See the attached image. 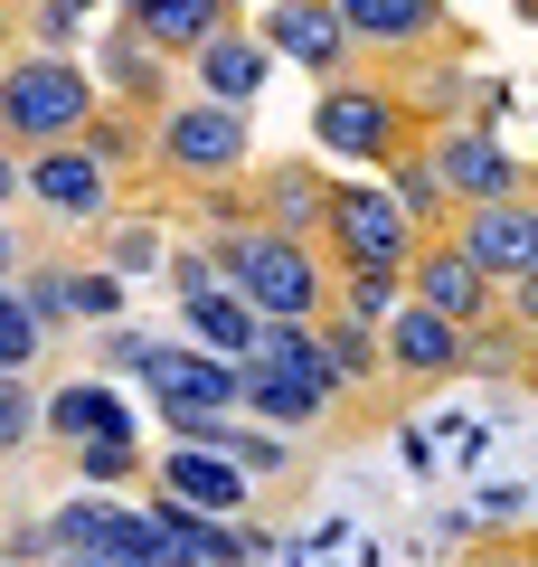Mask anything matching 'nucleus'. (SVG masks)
Listing matches in <instances>:
<instances>
[{"label":"nucleus","mask_w":538,"mask_h":567,"mask_svg":"<svg viewBox=\"0 0 538 567\" xmlns=\"http://www.w3.org/2000/svg\"><path fill=\"white\" fill-rule=\"evenodd\" d=\"M312 142L331 152V162H359V171H387L397 152H416L425 142V123H416V104L397 95V76L387 66H369V76H331L312 95Z\"/></svg>","instance_id":"f257e3e1"},{"label":"nucleus","mask_w":538,"mask_h":567,"mask_svg":"<svg viewBox=\"0 0 538 567\" xmlns=\"http://www.w3.org/2000/svg\"><path fill=\"white\" fill-rule=\"evenodd\" d=\"M95 76L76 58H48V48H20L0 66V152H48V142H76L95 123Z\"/></svg>","instance_id":"f03ea898"},{"label":"nucleus","mask_w":538,"mask_h":567,"mask_svg":"<svg viewBox=\"0 0 538 567\" xmlns=\"http://www.w3.org/2000/svg\"><path fill=\"white\" fill-rule=\"evenodd\" d=\"M142 171H161L170 189H208V181H246L256 162V133H246L237 104H208V95H170L152 123H142Z\"/></svg>","instance_id":"7ed1b4c3"},{"label":"nucleus","mask_w":538,"mask_h":567,"mask_svg":"<svg viewBox=\"0 0 538 567\" xmlns=\"http://www.w3.org/2000/svg\"><path fill=\"white\" fill-rule=\"evenodd\" d=\"M416 162L435 171V189H444L454 208H473V199H529V189H538L529 162L500 142V123H482V114H444V123H425Z\"/></svg>","instance_id":"20e7f679"},{"label":"nucleus","mask_w":538,"mask_h":567,"mask_svg":"<svg viewBox=\"0 0 538 567\" xmlns=\"http://www.w3.org/2000/svg\"><path fill=\"white\" fill-rule=\"evenodd\" d=\"M331 20L340 39H350V58H473V29L454 20V0H331Z\"/></svg>","instance_id":"39448f33"},{"label":"nucleus","mask_w":538,"mask_h":567,"mask_svg":"<svg viewBox=\"0 0 538 567\" xmlns=\"http://www.w3.org/2000/svg\"><path fill=\"white\" fill-rule=\"evenodd\" d=\"M312 246H321L331 265H387V275H406V256H416V218L387 199V181H350V189L331 181Z\"/></svg>","instance_id":"423d86ee"},{"label":"nucleus","mask_w":538,"mask_h":567,"mask_svg":"<svg viewBox=\"0 0 538 567\" xmlns=\"http://www.w3.org/2000/svg\"><path fill=\"white\" fill-rule=\"evenodd\" d=\"M20 199L39 208V218H58V227H85V237H95L104 218H123V181L104 162H85L76 142L29 152V162H20Z\"/></svg>","instance_id":"0eeeda50"},{"label":"nucleus","mask_w":538,"mask_h":567,"mask_svg":"<svg viewBox=\"0 0 538 567\" xmlns=\"http://www.w3.org/2000/svg\"><path fill=\"white\" fill-rule=\"evenodd\" d=\"M406 303H425L435 322L473 331V322H492V312H500V284L454 246V227H435V237H416V256H406Z\"/></svg>","instance_id":"6e6552de"},{"label":"nucleus","mask_w":538,"mask_h":567,"mask_svg":"<svg viewBox=\"0 0 538 567\" xmlns=\"http://www.w3.org/2000/svg\"><path fill=\"white\" fill-rule=\"evenodd\" d=\"M444 227H454V246L500 284V293H510V284H538V208L529 199H473Z\"/></svg>","instance_id":"1a4fd4ad"},{"label":"nucleus","mask_w":538,"mask_h":567,"mask_svg":"<svg viewBox=\"0 0 538 567\" xmlns=\"http://www.w3.org/2000/svg\"><path fill=\"white\" fill-rule=\"evenodd\" d=\"M379 369H387V388H454L463 379V331L435 322L425 303H397L379 322Z\"/></svg>","instance_id":"9d476101"},{"label":"nucleus","mask_w":538,"mask_h":567,"mask_svg":"<svg viewBox=\"0 0 538 567\" xmlns=\"http://www.w3.org/2000/svg\"><path fill=\"white\" fill-rule=\"evenodd\" d=\"M237 369H246V360H218V350H199V341H161V331H152V350H142L133 379L152 388V398H170V406L237 416Z\"/></svg>","instance_id":"9b49d317"},{"label":"nucleus","mask_w":538,"mask_h":567,"mask_svg":"<svg viewBox=\"0 0 538 567\" xmlns=\"http://www.w3.org/2000/svg\"><path fill=\"white\" fill-rule=\"evenodd\" d=\"M237 416L275 425V435H312V425L340 416V398H331V379H312V369H265V360H246V369H237Z\"/></svg>","instance_id":"f8f14e48"},{"label":"nucleus","mask_w":538,"mask_h":567,"mask_svg":"<svg viewBox=\"0 0 538 567\" xmlns=\"http://www.w3.org/2000/svg\"><path fill=\"white\" fill-rule=\"evenodd\" d=\"M256 48H265V58H293V66H312L321 85L359 66V58H350V39H340V20H331V0H275V10L256 20Z\"/></svg>","instance_id":"ddd939ff"},{"label":"nucleus","mask_w":538,"mask_h":567,"mask_svg":"<svg viewBox=\"0 0 538 567\" xmlns=\"http://www.w3.org/2000/svg\"><path fill=\"white\" fill-rule=\"evenodd\" d=\"M321 199H331V181L312 171V152H293V162H246V208L275 237H321Z\"/></svg>","instance_id":"4468645a"},{"label":"nucleus","mask_w":538,"mask_h":567,"mask_svg":"<svg viewBox=\"0 0 538 567\" xmlns=\"http://www.w3.org/2000/svg\"><path fill=\"white\" fill-rule=\"evenodd\" d=\"M152 492H170V502H189V511H218V520H246V511H256V483H246L227 454H199V445H161Z\"/></svg>","instance_id":"2eb2a0df"},{"label":"nucleus","mask_w":538,"mask_h":567,"mask_svg":"<svg viewBox=\"0 0 538 567\" xmlns=\"http://www.w3.org/2000/svg\"><path fill=\"white\" fill-rule=\"evenodd\" d=\"M179 66H189V95H208V104H237V114L265 95V76H275V58L256 48V29H246V20H237V29H218V39H199Z\"/></svg>","instance_id":"dca6fc26"},{"label":"nucleus","mask_w":538,"mask_h":567,"mask_svg":"<svg viewBox=\"0 0 538 567\" xmlns=\"http://www.w3.org/2000/svg\"><path fill=\"white\" fill-rule=\"evenodd\" d=\"M114 20L133 29L152 58H189L199 39H218V29H237V0H114Z\"/></svg>","instance_id":"f3484780"},{"label":"nucleus","mask_w":538,"mask_h":567,"mask_svg":"<svg viewBox=\"0 0 538 567\" xmlns=\"http://www.w3.org/2000/svg\"><path fill=\"white\" fill-rule=\"evenodd\" d=\"M85 76H95V95L123 104V114H161V104H170V58H152L133 29H114V39L85 58Z\"/></svg>","instance_id":"a211bd4d"},{"label":"nucleus","mask_w":538,"mask_h":567,"mask_svg":"<svg viewBox=\"0 0 538 567\" xmlns=\"http://www.w3.org/2000/svg\"><path fill=\"white\" fill-rule=\"evenodd\" d=\"M39 435H58V454L66 445H114V435H133V406L104 379H76V388H58V398H39Z\"/></svg>","instance_id":"6ab92c4d"},{"label":"nucleus","mask_w":538,"mask_h":567,"mask_svg":"<svg viewBox=\"0 0 538 567\" xmlns=\"http://www.w3.org/2000/svg\"><path fill=\"white\" fill-rule=\"evenodd\" d=\"M312 360H321V379H331V398H369V388H387V369H379V331H369V322H340V312H321V322H312Z\"/></svg>","instance_id":"aec40b11"},{"label":"nucleus","mask_w":538,"mask_h":567,"mask_svg":"<svg viewBox=\"0 0 538 567\" xmlns=\"http://www.w3.org/2000/svg\"><path fill=\"white\" fill-rule=\"evenodd\" d=\"M256 312L237 303V293H189V303H179V341H199V350H218V360H246V350H256Z\"/></svg>","instance_id":"412c9836"},{"label":"nucleus","mask_w":538,"mask_h":567,"mask_svg":"<svg viewBox=\"0 0 538 567\" xmlns=\"http://www.w3.org/2000/svg\"><path fill=\"white\" fill-rule=\"evenodd\" d=\"M397 303H406V275H387V265H331V312H340V322L379 331Z\"/></svg>","instance_id":"4be33fe9"},{"label":"nucleus","mask_w":538,"mask_h":567,"mask_svg":"<svg viewBox=\"0 0 538 567\" xmlns=\"http://www.w3.org/2000/svg\"><path fill=\"white\" fill-rule=\"evenodd\" d=\"M218 454L246 473V483H283V473H302V445H293V435H275V425H246V416H227Z\"/></svg>","instance_id":"5701e85b"},{"label":"nucleus","mask_w":538,"mask_h":567,"mask_svg":"<svg viewBox=\"0 0 538 567\" xmlns=\"http://www.w3.org/2000/svg\"><path fill=\"white\" fill-rule=\"evenodd\" d=\"M519 360H529V322H519L510 303L463 331V379H519Z\"/></svg>","instance_id":"b1692460"},{"label":"nucleus","mask_w":538,"mask_h":567,"mask_svg":"<svg viewBox=\"0 0 538 567\" xmlns=\"http://www.w3.org/2000/svg\"><path fill=\"white\" fill-rule=\"evenodd\" d=\"M142 123H152V114H123V104H95V123L76 133V152H85V162H104V171L123 181V171H142V142H152Z\"/></svg>","instance_id":"393cba45"},{"label":"nucleus","mask_w":538,"mask_h":567,"mask_svg":"<svg viewBox=\"0 0 538 567\" xmlns=\"http://www.w3.org/2000/svg\"><path fill=\"white\" fill-rule=\"evenodd\" d=\"M66 473H76V492H123L152 473V454H142V435H114V445H66Z\"/></svg>","instance_id":"a878e982"},{"label":"nucleus","mask_w":538,"mask_h":567,"mask_svg":"<svg viewBox=\"0 0 538 567\" xmlns=\"http://www.w3.org/2000/svg\"><path fill=\"white\" fill-rule=\"evenodd\" d=\"M379 181H387V199H397L406 218H416V237H435V227L454 218V199H444V189H435V171H425L416 152H397V162H387Z\"/></svg>","instance_id":"bb28decb"},{"label":"nucleus","mask_w":538,"mask_h":567,"mask_svg":"<svg viewBox=\"0 0 538 567\" xmlns=\"http://www.w3.org/2000/svg\"><path fill=\"white\" fill-rule=\"evenodd\" d=\"M95 237H104V275H161V246H170L161 218H104Z\"/></svg>","instance_id":"cd10ccee"},{"label":"nucleus","mask_w":538,"mask_h":567,"mask_svg":"<svg viewBox=\"0 0 538 567\" xmlns=\"http://www.w3.org/2000/svg\"><path fill=\"white\" fill-rule=\"evenodd\" d=\"M66 322H76V331L123 322V275H104V265H76V256H66Z\"/></svg>","instance_id":"c85d7f7f"},{"label":"nucleus","mask_w":538,"mask_h":567,"mask_svg":"<svg viewBox=\"0 0 538 567\" xmlns=\"http://www.w3.org/2000/svg\"><path fill=\"white\" fill-rule=\"evenodd\" d=\"M95 10H104V0H29V10H20V39L48 48V58H66V48H76V29L95 20Z\"/></svg>","instance_id":"c756f323"},{"label":"nucleus","mask_w":538,"mask_h":567,"mask_svg":"<svg viewBox=\"0 0 538 567\" xmlns=\"http://www.w3.org/2000/svg\"><path fill=\"white\" fill-rule=\"evenodd\" d=\"M39 360H48V331L29 322V312H20V293L0 284V379H29Z\"/></svg>","instance_id":"7c9ffc66"},{"label":"nucleus","mask_w":538,"mask_h":567,"mask_svg":"<svg viewBox=\"0 0 538 567\" xmlns=\"http://www.w3.org/2000/svg\"><path fill=\"white\" fill-rule=\"evenodd\" d=\"M29 445H39V388L0 379V454H29Z\"/></svg>","instance_id":"2f4dec72"},{"label":"nucleus","mask_w":538,"mask_h":567,"mask_svg":"<svg viewBox=\"0 0 538 567\" xmlns=\"http://www.w3.org/2000/svg\"><path fill=\"white\" fill-rule=\"evenodd\" d=\"M142 350H152V331H133V322H95L85 331V360H104V369H142Z\"/></svg>","instance_id":"473e14b6"},{"label":"nucleus","mask_w":538,"mask_h":567,"mask_svg":"<svg viewBox=\"0 0 538 567\" xmlns=\"http://www.w3.org/2000/svg\"><path fill=\"white\" fill-rule=\"evenodd\" d=\"M161 275H170L179 303H189V293H218V265H208V246H161Z\"/></svg>","instance_id":"72a5a7b5"},{"label":"nucleus","mask_w":538,"mask_h":567,"mask_svg":"<svg viewBox=\"0 0 538 567\" xmlns=\"http://www.w3.org/2000/svg\"><path fill=\"white\" fill-rule=\"evenodd\" d=\"M482 454H492V425H473V416H463V425H444V445H435V464H454V473H473Z\"/></svg>","instance_id":"f704fd0d"},{"label":"nucleus","mask_w":538,"mask_h":567,"mask_svg":"<svg viewBox=\"0 0 538 567\" xmlns=\"http://www.w3.org/2000/svg\"><path fill=\"white\" fill-rule=\"evenodd\" d=\"M58 548H48V520H10V539H0V567H48Z\"/></svg>","instance_id":"c9c22d12"},{"label":"nucleus","mask_w":538,"mask_h":567,"mask_svg":"<svg viewBox=\"0 0 538 567\" xmlns=\"http://www.w3.org/2000/svg\"><path fill=\"white\" fill-rule=\"evenodd\" d=\"M463 567H538V548L529 539H482V548H463Z\"/></svg>","instance_id":"e433bc0d"},{"label":"nucleus","mask_w":538,"mask_h":567,"mask_svg":"<svg viewBox=\"0 0 538 567\" xmlns=\"http://www.w3.org/2000/svg\"><path fill=\"white\" fill-rule=\"evenodd\" d=\"M20 265H29V237H20V227H10V218H0V284L20 275Z\"/></svg>","instance_id":"4c0bfd02"},{"label":"nucleus","mask_w":538,"mask_h":567,"mask_svg":"<svg viewBox=\"0 0 538 567\" xmlns=\"http://www.w3.org/2000/svg\"><path fill=\"white\" fill-rule=\"evenodd\" d=\"M20 208V152H0V218Z\"/></svg>","instance_id":"58836bf2"},{"label":"nucleus","mask_w":538,"mask_h":567,"mask_svg":"<svg viewBox=\"0 0 538 567\" xmlns=\"http://www.w3.org/2000/svg\"><path fill=\"white\" fill-rule=\"evenodd\" d=\"M20 10H29V0H0V29H10V39H20Z\"/></svg>","instance_id":"ea45409f"},{"label":"nucleus","mask_w":538,"mask_h":567,"mask_svg":"<svg viewBox=\"0 0 538 567\" xmlns=\"http://www.w3.org/2000/svg\"><path fill=\"white\" fill-rule=\"evenodd\" d=\"M48 567H114V558H48Z\"/></svg>","instance_id":"a19ab883"}]
</instances>
